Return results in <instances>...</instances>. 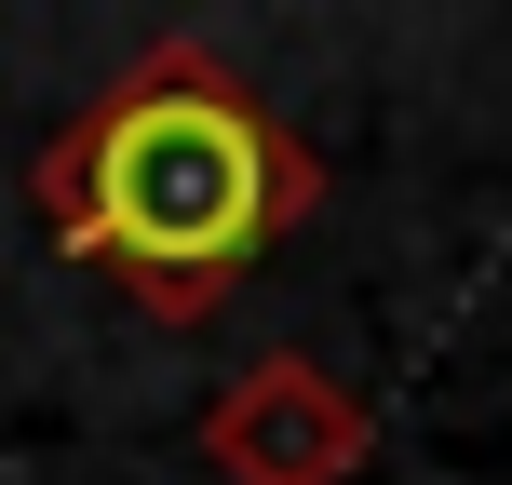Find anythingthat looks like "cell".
Here are the masks:
<instances>
[{
  "mask_svg": "<svg viewBox=\"0 0 512 485\" xmlns=\"http://www.w3.org/2000/svg\"><path fill=\"white\" fill-rule=\"evenodd\" d=\"M27 203H41L54 256L108 270L149 324L189 337L324 216V162L256 95V68H230L216 41L176 27L41 135Z\"/></svg>",
  "mask_w": 512,
  "mask_h": 485,
  "instance_id": "1",
  "label": "cell"
},
{
  "mask_svg": "<svg viewBox=\"0 0 512 485\" xmlns=\"http://www.w3.org/2000/svg\"><path fill=\"white\" fill-rule=\"evenodd\" d=\"M378 459V405L351 378H324L310 351H256L203 405V472L216 485H364Z\"/></svg>",
  "mask_w": 512,
  "mask_h": 485,
  "instance_id": "2",
  "label": "cell"
}]
</instances>
